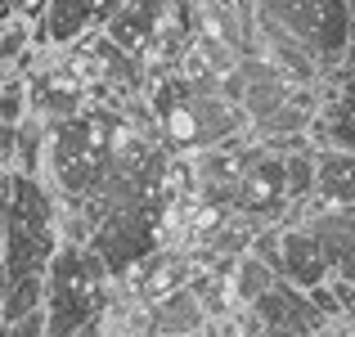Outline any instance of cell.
I'll return each instance as SVG.
<instances>
[{"instance_id":"obj_17","label":"cell","mask_w":355,"mask_h":337,"mask_svg":"<svg viewBox=\"0 0 355 337\" xmlns=\"http://www.w3.org/2000/svg\"><path fill=\"white\" fill-rule=\"evenodd\" d=\"M0 337H45V311H32L23 320H0Z\"/></svg>"},{"instance_id":"obj_6","label":"cell","mask_w":355,"mask_h":337,"mask_svg":"<svg viewBox=\"0 0 355 337\" xmlns=\"http://www.w3.org/2000/svg\"><path fill=\"white\" fill-rule=\"evenodd\" d=\"M220 90H225V99H234V104L248 112V121H261L266 112H275L279 104H288L302 86H293V81H288L270 59H261V54H243L234 68L220 77Z\"/></svg>"},{"instance_id":"obj_13","label":"cell","mask_w":355,"mask_h":337,"mask_svg":"<svg viewBox=\"0 0 355 337\" xmlns=\"http://www.w3.org/2000/svg\"><path fill=\"white\" fill-rule=\"evenodd\" d=\"M45 153H50V121H41L32 112L27 121H18V148H14V171L45 180Z\"/></svg>"},{"instance_id":"obj_10","label":"cell","mask_w":355,"mask_h":337,"mask_svg":"<svg viewBox=\"0 0 355 337\" xmlns=\"http://www.w3.org/2000/svg\"><path fill=\"white\" fill-rule=\"evenodd\" d=\"M288 221H302L306 230L324 243L329 266H333V279L355 284V211H338V207H320V202H311V207L293 211Z\"/></svg>"},{"instance_id":"obj_16","label":"cell","mask_w":355,"mask_h":337,"mask_svg":"<svg viewBox=\"0 0 355 337\" xmlns=\"http://www.w3.org/2000/svg\"><path fill=\"white\" fill-rule=\"evenodd\" d=\"M27 117H32V81L9 72L5 86H0V121L18 126V121H27Z\"/></svg>"},{"instance_id":"obj_19","label":"cell","mask_w":355,"mask_h":337,"mask_svg":"<svg viewBox=\"0 0 355 337\" xmlns=\"http://www.w3.org/2000/svg\"><path fill=\"white\" fill-rule=\"evenodd\" d=\"M14 18V0H0V23H9Z\"/></svg>"},{"instance_id":"obj_20","label":"cell","mask_w":355,"mask_h":337,"mask_svg":"<svg viewBox=\"0 0 355 337\" xmlns=\"http://www.w3.org/2000/svg\"><path fill=\"white\" fill-rule=\"evenodd\" d=\"M27 5H32V0H14V14H18V9H27Z\"/></svg>"},{"instance_id":"obj_15","label":"cell","mask_w":355,"mask_h":337,"mask_svg":"<svg viewBox=\"0 0 355 337\" xmlns=\"http://www.w3.org/2000/svg\"><path fill=\"white\" fill-rule=\"evenodd\" d=\"M32 311H45V275L14 279L5 293V306H0V320H23Z\"/></svg>"},{"instance_id":"obj_8","label":"cell","mask_w":355,"mask_h":337,"mask_svg":"<svg viewBox=\"0 0 355 337\" xmlns=\"http://www.w3.org/2000/svg\"><path fill=\"white\" fill-rule=\"evenodd\" d=\"M279 279L302 288V293H311V288H320V284L333 279L329 252H324V243L315 239L302 221L279 225Z\"/></svg>"},{"instance_id":"obj_4","label":"cell","mask_w":355,"mask_h":337,"mask_svg":"<svg viewBox=\"0 0 355 337\" xmlns=\"http://www.w3.org/2000/svg\"><path fill=\"white\" fill-rule=\"evenodd\" d=\"M0 261L14 279L45 275L54 252L63 248V202L50 189V180H32V175L5 171L0 180Z\"/></svg>"},{"instance_id":"obj_3","label":"cell","mask_w":355,"mask_h":337,"mask_svg":"<svg viewBox=\"0 0 355 337\" xmlns=\"http://www.w3.org/2000/svg\"><path fill=\"white\" fill-rule=\"evenodd\" d=\"M135 117L117 104H90L63 121H50V153H45V180L59 202H90L104 184L108 166L117 162Z\"/></svg>"},{"instance_id":"obj_12","label":"cell","mask_w":355,"mask_h":337,"mask_svg":"<svg viewBox=\"0 0 355 337\" xmlns=\"http://www.w3.org/2000/svg\"><path fill=\"white\" fill-rule=\"evenodd\" d=\"M275 284H279V275L261 257H252V252H243L234 266H230V293H234V306H239V311L257 306Z\"/></svg>"},{"instance_id":"obj_14","label":"cell","mask_w":355,"mask_h":337,"mask_svg":"<svg viewBox=\"0 0 355 337\" xmlns=\"http://www.w3.org/2000/svg\"><path fill=\"white\" fill-rule=\"evenodd\" d=\"M284 189H288L293 211H302V207H311V202H315V148L284 157Z\"/></svg>"},{"instance_id":"obj_9","label":"cell","mask_w":355,"mask_h":337,"mask_svg":"<svg viewBox=\"0 0 355 337\" xmlns=\"http://www.w3.org/2000/svg\"><path fill=\"white\" fill-rule=\"evenodd\" d=\"M175 5H180V0H126V5L108 18L104 36L117 50H126L130 59H144L148 45H153L157 36L166 32V23L175 18Z\"/></svg>"},{"instance_id":"obj_18","label":"cell","mask_w":355,"mask_h":337,"mask_svg":"<svg viewBox=\"0 0 355 337\" xmlns=\"http://www.w3.org/2000/svg\"><path fill=\"white\" fill-rule=\"evenodd\" d=\"M14 148H18V126L0 121V166L5 171H14Z\"/></svg>"},{"instance_id":"obj_2","label":"cell","mask_w":355,"mask_h":337,"mask_svg":"<svg viewBox=\"0 0 355 337\" xmlns=\"http://www.w3.org/2000/svg\"><path fill=\"white\" fill-rule=\"evenodd\" d=\"M148 117L175 157H193L207 148H230L239 139H252V121L234 99H225L220 77H157L144 90Z\"/></svg>"},{"instance_id":"obj_5","label":"cell","mask_w":355,"mask_h":337,"mask_svg":"<svg viewBox=\"0 0 355 337\" xmlns=\"http://www.w3.org/2000/svg\"><path fill=\"white\" fill-rule=\"evenodd\" d=\"M117 302V279L90 243H63L45 270V337H81Z\"/></svg>"},{"instance_id":"obj_21","label":"cell","mask_w":355,"mask_h":337,"mask_svg":"<svg viewBox=\"0 0 355 337\" xmlns=\"http://www.w3.org/2000/svg\"><path fill=\"white\" fill-rule=\"evenodd\" d=\"M0 180H5V166H0Z\"/></svg>"},{"instance_id":"obj_1","label":"cell","mask_w":355,"mask_h":337,"mask_svg":"<svg viewBox=\"0 0 355 337\" xmlns=\"http://www.w3.org/2000/svg\"><path fill=\"white\" fill-rule=\"evenodd\" d=\"M257 54L270 59L293 86H315L342 68L355 41L351 0H257Z\"/></svg>"},{"instance_id":"obj_7","label":"cell","mask_w":355,"mask_h":337,"mask_svg":"<svg viewBox=\"0 0 355 337\" xmlns=\"http://www.w3.org/2000/svg\"><path fill=\"white\" fill-rule=\"evenodd\" d=\"M126 0H45V18L36 27V50L45 45H77L86 36L104 32L108 18Z\"/></svg>"},{"instance_id":"obj_11","label":"cell","mask_w":355,"mask_h":337,"mask_svg":"<svg viewBox=\"0 0 355 337\" xmlns=\"http://www.w3.org/2000/svg\"><path fill=\"white\" fill-rule=\"evenodd\" d=\"M315 202L320 207L355 211V153L315 148Z\"/></svg>"}]
</instances>
